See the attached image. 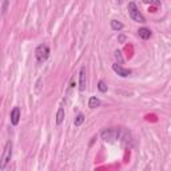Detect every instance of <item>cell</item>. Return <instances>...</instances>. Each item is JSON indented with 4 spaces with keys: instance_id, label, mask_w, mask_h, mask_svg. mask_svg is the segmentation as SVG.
I'll return each mask as SVG.
<instances>
[{
    "instance_id": "cell-8",
    "label": "cell",
    "mask_w": 171,
    "mask_h": 171,
    "mask_svg": "<svg viewBox=\"0 0 171 171\" xmlns=\"http://www.w3.org/2000/svg\"><path fill=\"white\" fill-rule=\"evenodd\" d=\"M138 35H139V38H142L143 40H147V39H150V36H151V31L146 27H142V28L138 29Z\"/></svg>"
},
{
    "instance_id": "cell-9",
    "label": "cell",
    "mask_w": 171,
    "mask_h": 171,
    "mask_svg": "<svg viewBox=\"0 0 171 171\" xmlns=\"http://www.w3.org/2000/svg\"><path fill=\"white\" fill-rule=\"evenodd\" d=\"M99 106H100V100L96 96H91V98H90V100H88V107L94 110V108H98Z\"/></svg>"
},
{
    "instance_id": "cell-6",
    "label": "cell",
    "mask_w": 171,
    "mask_h": 171,
    "mask_svg": "<svg viewBox=\"0 0 171 171\" xmlns=\"http://www.w3.org/2000/svg\"><path fill=\"white\" fill-rule=\"evenodd\" d=\"M86 83H87V79H86V67H82L79 72V91L80 92H83L86 90Z\"/></svg>"
},
{
    "instance_id": "cell-16",
    "label": "cell",
    "mask_w": 171,
    "mask_h": 171,
    "mask_svg": "<svg viewBox=\"0 0 171 171\" xmlns=\"http://www.w3.org/2000/svg\"><path fill=\"white\" fill-rule=\"evenodd\" d=\"M124 40H126V36H124V35H120V36H119V42H120V43H123Z\"/></svg>"
},
{
    "instance_id": "cell-7",
    "label": "cell",
    "mask_w": 171,
    "mask_h": 171,
    "mask_svg": "<svg viewBox=\"0 0 171 171\" xmlns=\"http://www.w3.org/2000/svg\"><path fill=\"white\" fill-rule=\"evenodd\" d=\"M9 118H11V124L12 126L19 124V120H20V110H19V107H13V110L11 111V115H9Z\"/></svg>"
},
{
    "instance_id": "cell-4",
    "label": "cell",
    "mask_w": 171,
    "mask_h": 171,
    "mask_svg": "<svg viewBox=\"0 0 171 171\" xmlns=\"http://www.w3.org/2000/svg\"><path fill=\"white\" fill-rule=\"evenodd\" d=\"M128 13H130V16H131V19L135 20V22H138V23H144L146 22L144 16L139 12L137 4H135L134 2H130L128 3Z\"/></svg>"
},
{
    "instance_id": "cell-5",
    "label": "cell",
    "mask_w": 171,
    "mask_h": 171,
    "mask_svg": "<svg viewBox=\"0 0 171 171\" xmlns=\"http://www.w3.org/2000/svg\"><path fill=\"white\" fill-rule=\"evenodd\" d=\"M112 70H114V72H115V74H118L119 76H122V78H127V76H130V75L132 74L131 70H128V68H123V67L120 66V64H118V63L112 64Z\"/></svg>"
},
{
    "instance_id": "cell-12",
    "label": "cell",
    "mask_w": 171,
    "mask_h": 171,
    "mask_svg": "<svg viewBox=\"0 0 171 171\" xmlns=\"http://www.w3.org/2000/svg\"><path fill=\"white\" fill-rule=\"evenodd\" d=\"M83 122H84V115L83 114H78L76 118H75V120H74V124L76 126V127H79V126L83 124Z\"/></svg>"
},
{
    "instance_id": "cell-3",
    "label": "cell",
    "mask_w": 171,
    "mask_h": 171,
    "mask_svg": "<svg viewBox=\"0 0 171 171\" xmlns=\"http://www.w3.org/2000/svg\"><path fill=\"white\" fill-rule=\"evenodd\" d=\"M49 47L47 44H39L35 49V56H36V60L39 63H43L49 58Z\"/></svg>"
},
{
    "instance_id": "cell-11",
    "label": "cell",
    "mask_w": 171,
    "mask_h": 171,
    "mask_svg": "<svg viewBox=\"0 0 171 171\" xmlns=\"http://www.w3.org/2000/svg\"><path fill=\"white\" fill-rule=\"evenodd\" d=\"M111 28L114 31H120V29L123 28V24L118 22V20H111Z\"/></svg>"
},
{
    "instance_id": "cell-2",
    "label": "cell",
    "mask_w": 171,
    "mask_h": 171,
    "mask_svg": "<svg viewBox=\"0 0 171 171\" xmlns=\"http://www.w3.org/2000/svg\"><path fill=\"white\" fill-rule=\"evenodd\" d=\"M122 130H117V128H106L100 132V137H102L103 140L106 142H112L115 139H122Z\"/></svg>"
},
{
    "instance_id": "cell-14",
    "label": "cell",
    "mask_w": 171,
    "mask_h": 171,
    "mask_svg": "<svg viewBox=\"0 0 171 171\" xmlns=\"http://www.w3.org/2000/svg\"><path fill=\"white\" fill-rule=\"evenodd\" d=\"M114 56H115V59H117V60H119V63H123L122 52H120V51H115V54H114Z\"/></svg>"
},
{
    "instance_id": "cell-15",
    "label": "cell",
    "mask_w": 171,
    "mask_h": 171,
    "mask_svg": "<svg viewBox=\"0 0 171 171\" xmlns=\"http://www.w3.org/2000/svg\"><path fill=\"white\" fill-rule=\"evenodd\" d=\"M143 2H144L146 4L153 3V4H157V6H159V4H160V2H158V0H143Z\"/></svg>"
},
{
    "instance_id": "cell-13",
    "label": "cell",
    "mask_w": 171,
    "mask_h": 171,
    "mask_svg": "<svg viewBox=\"0 0 171 171\" xmlns=\"http://www.w3.org/2000/svg\"><path fill=\"white\" fill-rule=\"evenodd\" d=\"M98 90H99L100 92H107L108 87H107V84L104 83V80H99V83H98Z\"/></svg>"
},
{
    "instance_id": "cell-10",
    "label": "cell",
    "mask_w": 171,
    "mask_h": 171,
    "mask_svg": "<svg viewBox=\"0 0 171 171\" xmlns=\"http://www.w3.org/2000/svg\"><path fill=\"white\" fill-rule=\"evenodd\" d=\"M63 120H64V108L60 107L58 110V112H56V124L60 126L63 123Z\"/></svg>"
},
{
    "instance_id": "cell-1",
    "label": "cell",
    "mask_w": 171,
    "mask_h": 171,
    "mask_svg": "<svg viewBox=\"0 0 171 171\" xmlns=\"http://www.w3.org/2000/svg\"><path fill=\"white\" fill-rule=\"evenodd\" d=\"M12 158V142L8 140L4 146V150H3V154H2V158H0V170H4L7 167V164L9 163V160Z\"/></svg>"
}]
</instances>
